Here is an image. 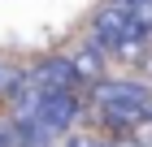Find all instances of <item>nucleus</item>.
Segmentation results:
<instances>
[{
    "label": "nucleus",
    "mask_w": 152,
    "mask_h": 147,
    "mask_svg": "<svg viewBox=\"0 0 152 147\" xmlns=\"http://www.w3.org/2000/svg\"><path fill=\"white\" fill-rule=\"evenodd\" d=\"M117 4H139V0H117Z\"/></svg>",
    "instance_id": "8"
},
{
    "label": "nucleus",
    "mask_w": 152,
    "mask_h": 147,
    "mask_svg": "<svg viewBox=\"0 0 152 147\" xmlns=\"http://www.w3.org/2000/svg\"><path fill=\"white\" fill-rule=\"evenodd\" d=\"M78 113H83V104H78L74 91H44V100H39V108H35L39 125H44L48 134H65V130L78 121Z\"/></svg>",
    "instance_id": "1"
},
{
    "label": "nucleus",
    "mask_w": 152,
    "mask_h": 147,
    "mask_svg": "<svg viewBox=\"0 0 152 147\" xmlns=\"http://www.w3.org/2000/svg\"><path fill=\"white\" fill-rule=\"evenodd\" d=\"M31 82H35L39 91H78V87H83V78L74 74V65H70V56H48V61H39V65L31 69Z\"/></svg>",
    "instance_id": "3"
},
{
    "label": "nucleus",
    "mask_w": 152,
    "mask_h": 147,
    "mask_svg": "<svg viewBox=\"0 0 152 147\" xmlns=\"http://www.w3.org/2000/svg\"><path fill=\"white\" fill-rule=\"evenodd\" d=\"M91 30H96V43H100V48L126 43V39H130V9H126V4H117V0H109L104 9L96 13Z\"/></svg>",
    "instance_id": "2"
},
{
    "label": "nucleus",
    "mask_w": 152,
    "mask_h": 147,
    "mask_svg": "<svg viewBox=\"0 0 152 147\" xmlns=\"http://www.w3.org/2000/svg\"><path fill=\"white\" fill-rule=\"evenodd\" d=\"M70 65H74V74H78L83 82H100V78H104V48L96 43V39L83 43L78 52L70 56Z\"/></svg>",
    "instance_id": "4"
},
{
    "label": "nucleus",
    "mask_w": 152,
    "mask_h": 147,
    "mask_svg": "<svg viewBox=\"0 0 152 147\" xmlns=\"http://www.w3.org/2000/svg\"><path fill=\"white\" fill-rule=\"evenodd\" d=\"M0 147H18V143H13V130H9L4 121H0Z\"/></svg>",
    "instance_id": "5"
},
{
    "label": "nucleus",
    "mask_w": 152,
    "mask_h": 147,
    "mask_svg": "<svg viewBox=\"0 0 152 147\" xmlns=\"http://www.w3.org/2000/svg\"><path fill=\"white\" fill-rule=\"evenodd\" d=\"M4 78H9V74H4V65H0V87H4Z\"/></svg>",
    "instance_id": "7"
},
{
    "label": "nucleus",
    "mask_w": 152,
    "mask_h": 147,
    "mask_svg": "<svg viewBox=\"0 0 152 147\" xmlns=\"http://www.w3.org/2000/svg\"><path fill=\"white\" fill-rule=\"evenodd\" d=\"M139 65H143V74H152V39H148V52H143V61H139Z\"/></svg>",
    "instance_id": "6"
}]
</instances>
